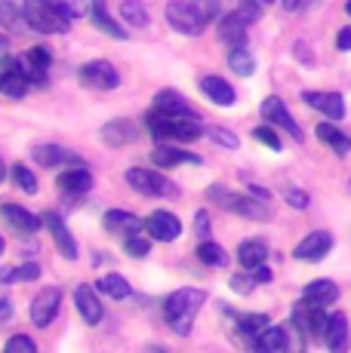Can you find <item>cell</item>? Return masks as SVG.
<instances>
[{"label":"cell","mask_w":351,"mask_h":353,"mask_svg":"<svg viewBox=\"0 0 351 353\" xmlns=\"http://www.w3.org/2000/svg\"><path fill=\"white\" fill-rule=\"evenodd\" d=\"M145 126L154 135L158 145H173V141H194L204 135V129L194 117H179V114H167L160 108H151L145 114Z\"/></svg>","instance_id":"6da1fadb"},{"label":"cell","mask_w":351,"mask_h":353,"mask_svg":"<svg viewBox=\"0 0 351 353\" xmlns=\"http://www.w3.org/2000/svg\"><path fill=\"white\" fill-rule=\"evenodd\" d=\"M204 301H207L204 289H176L173 295H167L164 316L179 338H188L191 323H194V316H198V310L204 307Z\"/></svg>","instance_id":"7a4b0ae2"},{"label":"cell","mask_w":351,"mask_h":353,"mask_svg":"<svg viewBox=\"0 0 351 353\" xmlns=\"http://www.w3.org/2000/svg\"><path fill=\"white\" fill-rule=\"evenodd\" d=\"M207 196L210 200L219 203L225 212H234V215H244V219L249 221H272V209L265 206V200H259V196H240V194H231V191H225L222 185H213L210 191H207Z\"/></svg>","instance_id":"3957f363"},{"label":"cell","mask_w":351,"mask_h":353,"mask_svg":"<svg viewBox=\"0 0 351 353\" xmlns=\"http://www.w3.org/2000/svg\"><path fill=\"white\" fill-rule=\"evenodd\" d=\"M25 19H28L31 31L40 34H68L71 19L62 16L50 0H25Z\"/></svg>","instance_id":"277c9868"},{"label":"cell","mask_w":351,"mask_h":353,"mask_svg":"<svg viewBox=\"0 0 351 353\" xmlns=\"http://www.w3.org/2000/svg\"><path fill=\"white\" fill-rule=\"evenodd\" d=\"M164 16H167V25H170V28H176L179 34H188V37H198V34L207 28V22L200 19L194 0H170Z\"/></svg>","instance_id":"5b68a950"},{"label":"cell","mask_w":351,"mask_h":353,"mask_svg":"<svg viewBox=\"0 0 351 353\" xmlns=\"http://www.w3.org/2000/svg\"><path fill=\"white\" fill-rule=\"evenodd\" d=\"M327 323H330V316H327V310L321 307V304H314V301H308L305 295H302V301H296V307H293V329H299L305 338H323V332H327Z\"/></svg>","instance_id":"8992f818"},{"label":"cell","mask_w":351,"mask_h":353,"mask_svg":"<svg viewBox=\"0 0 351 353\" xmlns=\"http://www.w3.org/2000/svg\"><path fill=\"white\" fill-rule=\"evenodd\" d=\"M28 71H25V62L19 56H3L0 59V92L10 99H22L28 92Z\"/></svg>","instance_id":"52a82bcc"},{"label":"cell","mask_w":351,"mask_h":353,"mask_svg":"<svg viewBox=\"0 0 351 353\" xmlns=\"http://www.w3.org/2000/svg\"><path fill=\"white\" fill-rule=\"evenodd\" d=\"M126 181H130V188L136 194H142V196H167V194H173V185L164 179V175L151 172V169H142V166L130 169V172H126Z\"/></svg>","instance_id":"ba28073f"},{"label":"cell","mask_w":351,"mask_h":353,"mask_svg":"<svg viewBox=\"0 0 351 353\" xmlns=\"http://www.w3.org/2000/svg\"><path fill=\"white\" fill-rule=\"evenodd\" d=\"M59 307H62V289L46 286V289L35 298V304H31V323H35L37 329H46V325L56 320Z\"/></svg>","instance_id":"9c48e42d"},{"label":"cell","mask_w":351,"mask_h":353,"mask_svg":"<svg viewBox=\"0 0 351 353\" xmlns=\"http://www.w3.org/2000/svg\"><path fill=\"white\" fill-rule=\"evenodd\" d=\"M262 117H265V123H274V126H281V129H287L290 135H293L296 141H302L305 139V132H302V126L296 123L293 117H290V111H287V105L278 99V96H268L265 101H262Z\"/></svg>","instance_id":"30bf717a"},{"label":"cell","mask_w":351,"mask_h":353,"mask_svg":"<svg viewBox=\"0 0 351 353\" xmlns=\"http://www.w3.org/2000/svg\"><path fill=\"white\" fill-rule=\"evenodd\" d=\"M145 230H148V236H151V240L173 243V240H179V234H182V221L176 219L173 212L158 209V212H151L145 219Z\"/></svg>","instance_id":"8fae6325"},{"label":"cell","mask_w":351,"mask_h":353,"mask_svg":"<svg viewBox=\"0 0 351 353\" xmlns=\"http://www.w3.org/2000/svg\"><path fill=\"white\" fill-rule=\"evenodd\" d=\"M80 83L84 86H93V90H114V86L120 83V77H117V71H114V65L111 62H90V65H84L80 68Z\"/></svg>","instance_id":"7c38bea8"},{"label":"cell","mask_w":351,"mask_h":353,"mask_svg":"<svg viewBox=\"0 0 351 353\" xmlns=\"http://www.w3.org/2000/svg\"><path fill=\"white\" fill-rule=\"evenodd\" d=\"M74 304H77V310H80V316H84L86 325L102 323L105 307H102V301H99V295H96V289L93 286H86L84 283V286L74 289Z\"/></svg>","instance_id":"4fadbf2b"},{"label":"cell","mask_w":351,"mask_h":353,"mask_svg":"<svg viewBox=\"0 0 351 353\" xmlns=\"http://www.w3.org/2000/svg\"><path fill=\"white\" fill-rule=\"evenodd\" d=\"M330 249H333V236H330L327 230H312V234H308L305 240L296 246L293 255L299 258V261H321Z\"/></svg>","instance_id":"5bb4252c"},{"label":"cell","mask_w":351,"mask_h":353,"mask_svg":"<svg viewBox=\"0 0 351 353\" xmlns=\"http://www.w3.org/2000/svg\"><path fill=\"white\" fill-rule=\"evenodd\" d=\"M302 101L312 105L314 111L327 114L330 120H342L345 117V99L339 92H302Z\"/></svg>","instance_id":"9a60e30c"},{"label":"cell","mask_w":351,"mask_h":353,"mask_svg":"<svg viewBox=\"0 0 351 353\" xmlns=\"http://www.w3.org/2000/svg\"><path fill=\"white\" fill-rule=\"evenodd\" d=\"M22 62H25V71H28L31 83L46 86V71H50V65H53V52L46 50V46H31L22 56Z\"/></svg>","instance_id":"2e32d148"},{"label":"cell","mask_w":351,"mask_h":353,"mask_svg":"<svg viewBox=\"0 0 351 353\" xmlns=\"http://www.w3.org/2000/svg\"><path fill=\"white\" fill-rule=\"evenodd\" d=\"M99 135H102V141H105L108 148H124V145H130V141L139 139V126L133 123V120L120 117V120H111V123H105Z\"/></svg>","instance_id":"e0dca14e"},{"label":"cell","mask_w":351,"mask_h":353,"mask_svg":"<svg viewBox=\"0 0 351 353\" xmlns=\"http://www.w3.org/2000/svg\"><path fill=\"white\" fill-rule=\"evenodd\" d=\"M0 212H3V221H6V225H10L12 230H19V234H37L40 225H44V219L31 215L28 209L16 206V203H3V206H0Z\"/></svg>","instance_id":"ac0fdd59"},{"label":"cell","mask_w":351,"mask_h":353,"mask_svg":"<svg viewBox=\"0 0 351 353\" xmlns=\"http://www.w3.org/2000/svg\"><path fill=\"white\" fill-rule=\"evenodd\" d=\"M44 225L50 228V234H53V240H56V249H59V252L68 258V261H74V258H77V243H74L71 230L65 228V221L59 219L56 212H44Z\"/></svg>","instance_id":"d6986e66"},{"label":"cell","mask_w":351,"mask_h":353,"mask_svg":"<svg viewBox=\"0 0 351 353\" xmlns=\"http://www.w3.org/2000/svg\"><path fill=\"white\" fill-rule=\"evenodd\" d=\"M154 166L160 169H173V166H200V157L198 154H188V151H179L173 145H158L151 154Z\"/></svg>","instance_id":"ffe728a7"},{"label":"cell","mask_w":351,"mask_h":353,"mask_svg":"<svg viewBox=\"0 0 351 353\" xmlns=\"http://www.w3.org/2000/svg\"><path fill=\"white\" fill-rule=\"evenodd\" d=\"M102 225L108 234H124V236H133V234H142L145 221L136 219L133 212H124V209H111V212L102 219Z\"/></svg>","instance_id":"44dd1931"},{"label":"cell","mask_w":351,"mask_h":353,"mask_svg":"<svg viewBox=\"0 0 351 353\" xmlns=\"http://www.w3.org/2000/svg\"><path fill=\"white\" fill-rule=\"evenodd\" d=\"M90 19H93V28H99L102 34H108V37H114V40H126V37H130V34H126L111 16H108L105 0H93V3H90Z\"/></svg>","instance_id":"7402d4cb"},{"label":"cell","mask_w":351,"mask_h":353,"mask_svg":"<svg viewBox=\"0 0 351 353\" xmlns=\"http://www.w3.org/2000/svg\"><path fill=\"white\" fill-rule=\"evenodd\" d=\"M253 347L265 353H283L290 347V325H268Z\"/></svg>","instance_id":"603a6c76"},{"label":"cell","mask_w":351,"mask_h":353,"mask_svg":"<svg viewBox=\"0 0 351 353\" xmlns=\"http://www.w3.org/2000/svg\"><path fill=\"white\" fill-rule=\"evenodd\" d=\"M247 28H249V25L240 22V19L231 12V16H225L219 22V40L228 46V50H234V46H244L247 43Z\"/></svg>","instance_id":"cb8c5ba5"},{"label":"cell","mask_w":351,"mask_h":353,"mask_svg":"<svg viewBox=\"0 0 351 353\" xmlns=\"http://www.w3.org/2000/svg\"><path fill=\"white\" fill-rule=\"evenodd\" d=\"M154 108H160V111H167V114H179V117H194L198 120V111H194V108L188 105V101L182 99L176 90L158 92V96H154Z\"/></svg>","instance_id":"d4e9b609"},{"label":"cell","mask_w":351,"mask_h":353,"mask_svg":"<svg viewBox=\"0 0 351 353\" xmlns=\"http://www.w3.org/2000/svg\"><path fill=\"white\" fill-rule=\"evenodd\" d=\"M238 258H240V268L256 270V268H262V264H265L268 246H265L262 240H244V243L238 246Z\"/></svg>","instance_id":"484cf974"},{"label":"cell","mask_w":351,"mask_h":353,"mask_svg":"<svg viewBox=\"0 0 351 353\" xmlns=\"http://www.w3.org/2000/svg\"><path fill=\"white\" fill-rule=\"evenodd\" d=\"M200 90H204V96L216 101V105H234V90L231 83H225L222 77H216V74H210V77L200 80Z\"/></svg>","instance_id":"4316f807"},{"label":"cell","mask_w":351,"mask_h":353,"mask_svg":"<svg viewBox=\"0 0 351 353\" xmlns=\"http://www.w3.org/2000/svg\"><path fill=\"white\" fill-rule=\"evenodd\" d=\"M323 341H327L330 350H342L348 344V320L345 314H333L327 323V332H323Z\"/></svg>","instance_id":"83f0119b"},{"label":"cell","mask_w":351,"mask_h":353,"mask_svg":"<svg viewBox=\"0 0 351 353\" xmlns=\"http://www.w3.org/2000/svg\"><path fill=\"white\" fill-rule=\"evenodd\" d=\"M59 188H62L65 194H86V191L93 188V175L86 172L84 166L68 169V172L59 175Z\"/></svg>","instance_id":"f1b7e54d"},{"label":"cell","mask_w":351,"mask_h":353,"mask_svg":"<svg viewBox=\"0 0 351 353\" xmlns=\"http://www.w3.org/2000/svg\"><path fill=\"white\" fill-rule=\"evenodd\" d=\"M302 295H305L308 301H314V304H321V307H327V304H333L336 298H339V286H336L333 280H314V283H308Z\"/></svg>","instance_id":"f546056e"},{"label":"cell","mask_w":351,"mask_h":353,"mask_svg":"<svg viewBox=\"0 0 351 353\" xmlns=\"http://www.w3.org/2000/svg\"><path fill=\"white\" fill-rule=\"evenodd\" d=\"M268 325H272L268 323V314H244V316H238V332L247 338L249 344L259 341V335L268 329Z\"/></svg>","instance_id":"4dcf8cb0"},{"label":"cell","mask_w":351,"mask_h":353,"mask_svg":"<svg viewBox=\"0 0 351 353\" xmlns=\"http://www.w3.org/2000/svg\"><path fill=\"white\" fill-rule=\"evenodd\" d=\"M31 157H35L44 169H53V166H59V163L68 166V151L59 145H35L31 148Z\"/></svg>","instance_id":"1f68e13d"},{"label":"cell","mask_w":351,"mask_h":353,"mask_svg":"<svg viewBox=\"0 0 351 353\" xmlns=\"http://www.w3.org/2000/svg\"><path fill=\"white\" fill-rule=\"evenodd\" d=\"M314 132H317V139H321L323 145H330V148H333V151L339 154V157H342V154H348V151H351V139H348L345 132H339V129H336V126L321 123V126L314 129Z\"/></svg>","instance_id":"d6a6232c"},{"label":"cell","mask_w":351,"mask_h":353,"mask_svg":"<svg viewBox=\"0 0 351 353\" xmlns=\"http://www.w3.org/2000/svg\"><path fill=\"white\" fill-rule=\"evenodd\" d=\"M0 25H3L6 31H25V28H31L28 19H25V10L12 6L10 0H0Z\"/></svg>","instance_id":"836d02e7"},{"label":"cell","mask_w":351,"mask_h":353,"mask_svg":"<svg viewBox=\"0 0 351 353\" xmlns=\"http://www.w3.org/2000/svg\"><path fill=\"white\" fill-rule=\"evenodd\" d=\"M194 255H198L204 264H210V268H225V264H228L225 249H222L219 243H213V240H204V243H200Z\"/></svg>","instance_id":"e575fe53"},{"label":"cell","mask_w":351,"mask_h":353,"mask_svg":"<svg viewBox=\"0 0 351 353\" xmlns=\"http://www.w3.org/2000/svg\"><path fill=\"white\" fill-rule=\"evenodd\" d=\"M228 65H231V71L240 74V77H249V74L256 71V62H253L247 46H234V50L228 52Z\"/></svg>","instance_id":"d590c367"},{"label":"cell","mask_w":351,"mask_h":353,"mask_svg":"<svg viewBox=\"0 0 351 353\" xmlns=\"http://www.w3.org/2000/svg\"><path fill=\"white\" fill-rule=\"evenodd\" d=\"M99 292H105L108 298H130V283L124 280V276L120 274H108V276H102V280H99Z\"/></svg>","instance_id":"8d00e7d4"},{"label":"cell","mask_w":351,"mask_h":353,"mask_svg":"<svg viewBox=\"0 0 351 353\" xmlns=\"http://www.w3.org/2000/svg\"><path fill=\"white\" fill-rule=\"evenodd\" d=\"M120 16H124L133 28H145V25L151 22L145 12V3H139V0H124V3H120Z\"/></svg>","instance_id":"74e56055"},{"label":"cell","mask_w":351,"mask_h":353,"mask_svg":"<svg viewBox=\"0 0 351 353\" xmlns=\"http://www.w3.org/2000/svg\"><path fill=\"white\" fill-rule=\"evenodd\" d=\"M12 181H16L25 194H37V175L31 172L28 166H22V163H19V166H12Z\"/></svg>","instance_id":"f35d334b"},{"label":"cell","mask_w":351,"mask_h":353,"mask_svg":"<svg viewBox=\"0 0 351 353\" xmlns=\"http://www.w3.org/2000/svg\"><path fill=\"white\" fill-rule=\"evenodd\" d=\"M234 16H238L240 22H247V25L259 22L262 19V0H240L238 10H234Z\"/></svg>","instance_id":"ab89813d"},{"label":"cell","mask_w":351,"mask_h":353,"mask_svg":"<svg viewBox=\"0 0 351 353\" xmlns=\"http://www.w3.org/2000/svg\"><path fill=\"white\" fill-rule=\"evenodd\" d=\"M124 252L130 255V258H145L148 252H151V240H145V236H142V234L126 236V243H124Z\"/></svg>","instance_id":"60d3db41"},{"label":"cell","mask_w":351,"mask_h":353,"mask_svg":"<svg viewBox=\"0 0 351 353\" xmlns=\"http://www.w3.org/2000/svg\"><path fill=\"white\" fill-rule=\"evenodd\" d=\"M50 3L56 6L62 16H68L71 22H74V19H80V16L86 12V3H84V0H50Z\"/></svg>","instance_id":"b9f144b4"},{"label":"cell","mask_w":351,"mask_h":353,"mask_svg":"<svg viewBox=\"0 0 351 353\" xmlns=\"http://www.w3.org/2000/svg\"><path fill=\"white\" fill-rule=\"evenodd\" d=\"M210 132V139L216 141V145H222V148H238L240 145V139L231 132V129H225V126H213V129H207Z\"/></svg>","instance_id":"7bdbcfd3"},{"label":"cell","mask_w":351,"mask_h":353,"mask_svg":"<svg viewBox=\"0 0 351 353\" xmlns=\"http://www.w3.org/2000/svg\"><path fill=\"white\" fill-rule=\"evenodd\" d=\"M3 350H6V353H19V350H25V353H35V350H37V344L31 341L28 335H12L10 341L3 344Z\"/></svg>","instance_id":"ee69618b"},{"label":"cell","mask_w":351,"mask_h":353,"mask_svg":"<svg viewBox=\"0 0 351 353\" xmlns=\"http://www.w3.org/2000/svg\"><path fill=\"white\" fill-rule=\"evenodd\" d=\"M194 6H198L200 19H204L207 25L219 19V0H194Z\"/></svg>","instance_id":"f6af8a7d"},{"label":"cell","mask_w":351,"mask_h":353,"mask_svg":"<svg viewBox=\"0 0 351 353\" xmlns=\"http://www.w3.org/2000/svg\"><path fill=\"white\" fill-rule=\"evenodd\" d=\"M253 135H256V141L268 145L272 151H281V139L274 135V129H272V126H259V129H253Z\"/></svg>","instance_id":"bcb514c9"},{"label":"cell","mask_w":351,"mask_h":353,"mask_svg":"<svg viewBox=\"0 0 351 353\" xmlns=\"http://www.w3.org/2000/svg\"><path fill=\"white\" fill-rule=\"evenodd\" d=\"M256 283H259V280H256V274H253V276H247V274H234V276H231V289H234V292H240V295L253 292Z\"/></svg>","instance_id":"7dc6e473"},{"label":"cell","mask_w":351,"mask_h":353,"mask_svg":"<svg viewBox=\"0 0 351 353\" xmlns=\"http://www.w3.org/2000/svg\"><path fill=\"white\" fill-rule=\"evenodd\" d=\"M283 200H287L293 209H308V194H305V191H299V188H287Z\"/></svg>","instance_id":"c3c4849f"},{"label":"cell","mask_w":351,"mask_h":353,"mask_svg":"<svg viewBox=\"0 0 351 353\" xmlns=\"http://www.w3.org/2000/svg\"><path fill=\"white\" fill-rule=\"evenodd\" d=\"M40 276V268L35 261H28V264H22V268H16V283H31V280H37Z\"/></svg>","instance_id":"681fc988"},{"label":"cell","mask_w":351,"mask_h":353,"mask_svg":"<svg viewBox=\"0 0 351 353\" xmlns=\"http://www.w3.org/2000/svg\"><path fill=\"white\" fill-rule=\"evenodd\" d=\"M194 234H198L200 240L210 236V215H207V209H200V212L194 215Z\"/></svg>","instance_id":"f907efd6"},{"label":"cell","mask_w":351,"mask_h":353,"mask_svg":"<svg viewBox=\"0 0 351 353\" xmlns=\"http://www.w3.org/2000/svg\"><path fill=\"white\" fill-rule=\"evenodd\" d=\"M336 46L339 50H351V28H342L339 37H336Z\"/></svg>","instance_id":"816d5d0a"},{"label":"cell","mask_w":351,"mask_h":353,"mask_svg":"<svg viewBox=\"0 0 351 353\" xmlns=\"http://www.w3.org/2000/svg\"><path fill=\"white\" fill-rule=\"evenodd\" d=\"M308 3H312V0H283V10H290V12H299V10H305Z\"/></svg>","instance_id":"f5cc1de1"},{"label":"cell","mask_w":351,"mask_h":353,"mask_svg":"<svg viewBox=\"0 0 351 353\" xmlns=\"http://www.w3.org/2000/svg\"><path fill=\"white\" fill-rule=\"evenodd\" d=\"M249 194L253 196H259V200H272V191H268V188H262V185H249Z\"/></svg>","instance_id":"db71d44e"},{"label":"cell","mask_w":351,"mask_h":353,"mask_svg":"<svg viewBox=\"0 0 351 353\" xmlns=\"http://www.w3.org/2000/svg\"><path fill=\"white\" fill-rule=\"evenodd\" d=\"M10 316H12V301L10 298H3V301H0V323L10 320Z\"/></svg>","instance_id":"11a10c76"},{"label":"cell","mask_w":351,"mask_h":353,"mask_svg":"<svg viewBox=\"0 0 351 353\" xmlns=\"http://www.w3.org/2000/svg\"><path fill=\"white\" fill-rule=\"evenodd\" d=\"M253 274H256V280H259V283H272V270H268L265 264H262V268H256Z\"/></svg>","instance_id":"9f6ffc18"},{"label":"cell","mask_w":351,"mask_h":353,"mask_svg":"<svg viewBox=\"0 0 351 353\" xmlns=\"http://www.w3.org/2000/svg\"><path fill=\"white\" fill-rule=\"evenodd\" d=\"M0 283H16V268H0Z\"/></svg>","instance_id":"6f0895ef"},{"label":"cell","mask_w":351,"mask_h":353,"mask_svg":"<svg viewBox=\"0 0 351 353\" xmlns=\"http://www.w3.org/2000/svg\"><path fill=\"white\" fill-rule=\"evenodd\" d=\"M3 175H6V166H3V160H0V181H3Z\"/></svg>","instance_id":"680465c9"},{"label":"cell","mask_w":351,"mask_h":353,"mask_svg":"<svg viewBox=\"0 0 351 353\" xmlns=\"http://www.w3.org/2000/svg\"><path fill=\"white\" fill-rule=\"evenodd\" d=\"M0 50H6V37H0Z\"/></svg>","instance_id":"91938a15"},{"label":"cell","mask_w":351,"mask_h":353,"mask_svg":"<svg viewBox=\"0 0 351 353\" xmlns=\"http://www.w3.org/2000/svg\"><path fill=\"white\" fill-rule=\"evenodd\" d=\"M345 12H348V16H351V0H348V3H345Z\"/></svg>","instance_id":"94428289"},{"label":"cell","mask_w":351,"mask_h":353,"mask_svg":"<svg viewBox=\"0 0 351 353\" xmlns=\"http://www.w3.org/2000/svg\"><path fill=\"white\" fill-rule=\"evenodd\" d=\"M0 255H3V236H0Z\"/></svg>","instance_id":"6125c7cd"},{"label":"cell","mask_w":351,"mask_h":353,"mask_svg":"<svg viewBox=\"0 0 351 353\" xmlns=\"http://www.w3.org/2000/svg\"><path fill=\"white\" fill-rule=\"evenodd\" d=\"M262 3H274V0H262Z\"/></svg>","instance_id":"be15d7a7"}]
</instances>
